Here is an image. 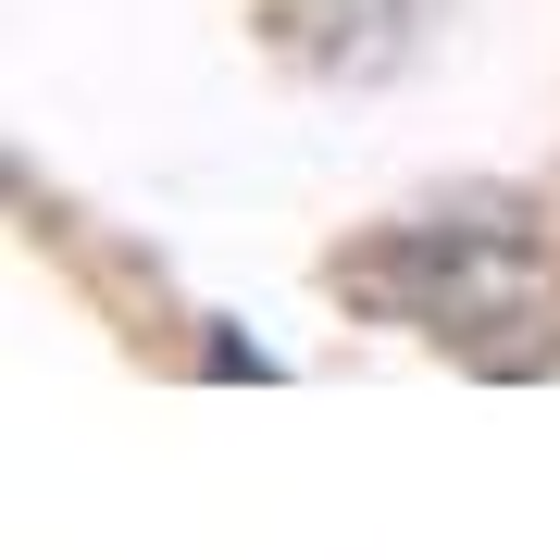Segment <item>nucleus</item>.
<instances>
[{"instance_id": "1", "label": "nucleus", "mask_w": 560, "mask_h": 560, "mask_svg": "<svg viewBox=\"0 0 560 560\" xmlns=\"http://www.w3.org/2000/svg\"><path fill=\"white\" fill-rule=\"evenodd\" d=\"M337 300L374 312V324L436 337L460 374H548V349H560V249H548L536 200L448 187V200L374 224L337 261Z\"/></svg>"}, {"instance_id": "2", "label": "nucleus", "mask_w": 560, "mask_h": 560, "mask_svg": "<svg viewBox=\"0 0 560 560\" xmlns=\"http://www.w3.org/2000/svg\"><path fill=\"white\" fill-rule=\"evenodd\" d=\"M436 0H261V50L312 88H374L423 50Z\"/></svg>"}]
</instances>
